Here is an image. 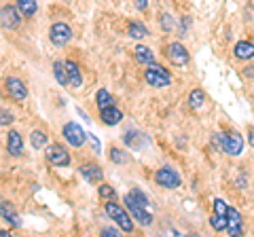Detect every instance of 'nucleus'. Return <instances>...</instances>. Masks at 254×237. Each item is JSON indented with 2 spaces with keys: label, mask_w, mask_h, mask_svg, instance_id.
<instances>
[{
  "label": "nucleus",
  "mask_w": 254,
  "mask_h": 237,
  "mask_svg": "<svg viewBox=\"0 0 254 237\" xmlns=\"http://www.w3.org/2000/svg\"><path fill=\"white\" fill-rule=\"evenodd\" d=\"M104 212L110 218H113V223L117 227H121L123 233H131L133 231V218H131V214H129V212H125L121 205H117L113 199H108L104 203Z\"/></svg>",
  "instance_id": "nucleus-2"
},
{
  "label": "nucleus",
  "mask_w": 254,
  "mask_h": 237,
  "mask_svg": "<svg viewBox=\"0 0 254 237\" xmlns=\"http://www.w3.org/2000/svg\"><path fill=\"white\" fill-rule=\"evenodd\" d=\"M100 118L104 125H110V127H113V125H119L123 121V113L117 106H108L104 110H100Z\"/></svg>",
  "instance_id": "nucleus-16"
},
{
  "label": "nucleus",
  "mask_w": 254,
  "mask_h": 237,
  "mask_svg": "<svg viewBox=\"0 0 254 237\" xmlns=\"http://www.w3.org/2000/svg\"><path fill=\"white\" fill-rule=\"evenodd\" d=\"M127 34L131 38H144V36H148V28L140 21H129L127 23Z\"/></svg>",
  "instance_id": "nucleus-22"
},
{
  "label": "nucleus",
  "mask_w": 254,
  "mask_h": 237,
  "mask_svg": "<svg viewBox=\"0 0 254 237\" xmlns=\"http://www.w3.org/2000/svg\"><path fill=\"white\" fill-rule=\"evenodd\" d=\"M95 104H98L100 110H104L108 106H115V100L108 89H98V93H95Z\"/></svg>",
  "instance_id": "nucleus-24"
},
{
  "label": "nucleus",
  "mask_w": 254,
  "mask_h": 237,
  "mask_svg": "<svg viewBox=\"0 0 254 237\" xmlns=\"http://www.w3.org/2000/svg\"><path fill=\"white\" fill-rule=\"evenodd\" d=\"M235 184H237V188H240V191H244V188H248V178H246L244 174H240V176H237V180H235Z\"/></svg>",
  "instance_id": "nucleus-31"
},
{
  "label": "nucleus",
  "mask_w": 254,
  "mask_h": 237,
  "mask_svg": "<svg viewBox=\"0 0 254 237\" xmlns=\"http://www.w3.org/2000/svg\"><path fill=\"white\" fill-rule=\"evenodd\" d=\"M119 231H121V227H119V229H102V235H104V237H117L119 235Z\"/></svg>",
  "instance_id": "nucleus-32"
},
{
  "label": "nucleus",
  "mask_w": 254,
  "mask_h": 237,
  "mask_svg": "<svg viewBox=\"0 0 254 237\" xmlns=\"http://www.w3.org/2000/svg\"><path fill=\"white\" fill-rule=\"evenodd\" d=\"M53 76H55V81H58L60 85H70L66 61H55V64H53Z\"/></svg>",
  "instance_id": "nucleus-23"
},
{
  "label": "nucleus",
  "mask_w": 254,
  "mask_h": 237,
  "mask_svg": "<svg viewBox=\"0 0 254 237\" xmlns=\"http://www.w3.org/2000/svg\"><path fill=\"white\" fill-rule=\"evenodd\" d=\"M6 151H9L11 157H21L23 155V140H21V133L11 129L9 136H6Z\"/></svg>",
  "instance_id": "nucleus-14"
},
{
  "label": "nucleus",
  "mask_w": 254,
  "mask_h": 237,
  "mask_svg": "<svg viewBox=\"0 0 254 237\" xmlns=\"http://www.w3.org/2000/svg\"><path fill=\"white\" fill-rule=\"evenodd\" d=\"M248 142H250V146L254 148V127H248Z\"/></svg>",
  "instance_id": "nucleus-34"
},
{
  "label": "nucleus",
  "mask_w": 254,
  "mask_h": 237,
  "mask_svg": "<svg viewBox=\"0 0 254 237\" xmlns=\"http://www.w3.org/2000/svg\"><path fill=\"white\" fill-rule=\"evenodd\" d=\"M89 142H91L93 151H95V153H98V155H100V153H102V151H100V140H98V138H95V136H93V133H89Z\"/></svg>",
  "instance_id": "nucleus-33"
},
{
  "label": "nucleus",
  "mask_w": 254,
  "mask_h": 237,
  "mask_svg": "<svg viewBox=\"0 0 254 237\" xmlns=\"http://www.w3.org/2000/svg\"><path fill=\"white\" fill-rule=\"evenodd\" d=\"M0 212H2V220L9 227H15V229H19L21 227V220H19V216H17V212H15L11 205H9V201H2L0 203Z\"/></svg>",
  "instance_id": "nucleus-17"
},
{
  "label": "nucleus",
  "mask_w": 254,
  "mask_h": 237,
  "mask_svg": "<svg viewBox=\"0 0 254 237\" xmlns=\"http://www.w3.org/2000/svg\"><path fill=\"white\" fill-rule=\"evenodd\" d=\"M47 142H49V140H47V133L43 129H34V131L30 133V144L34 146L36 151H43V148L49 146Z\"/></svg>",
  "instance_id": "nucleus-21"
},
{
  "label": "nucleus",
  "mask_w": 254,
  "mask_h": 237,
  "mask_svg": "<svg viewBox=\"0 0 254 237\" xmlns=\"http://www.w3.org/2000/svg\"><path fill=\"white\" fill-rule=\"evenodd\" d=\"M123 142H125L127 146H131V148H140V144H142V133H138V131H125Z\"/></svg>",
  "instance_id": "nucleus-26"
},
{
  "label": "nucleus",
  "mask_w": 254,
  "mask_h": 237,
  "mask_svg": "<svg viewBox=\"0 0 254 237\" xmlns=\"http://www.w3.org/2000/svg\"><path fill=\"white\" fill-rule=\"evenodd\" d=\"M4 85H6V91H9V96H11L15 102L28 100V87H26V83H23L21 78L9 76V78L4 81Z\"/></svg>",
  "instance_id": "nucleus-11"
},
{
  "label": "nucleus",
  "mask_w": 254,
  "mask_h": 237,
  "mask_svg": "<svg viewBox=\"0 0 254 237\" xmlns=\"http://www.w3.org/2000/svg\"><path fill=\"white\" fill-rule=\"evenodd\" d=\"M21 17H23V15H21V11L17 9V6L4 4L2 6V15H0V23H2L4 30H17Z\"/></svg>",
  "instance_id": "nucleus-10"
},
{
  "label": "nucleus",
  "mask_w": 254,
  "mask_h": 237,
  "mask_svg": "<svg viewBox=\"0 0 254 237\" xmlns=\"http://www.w3.org/2000/svg\"><path fill=\"white\" fill-rule=\"evenodd\" d=\"M233 55L237 59H252L254 58V43L250 41H240L235 45V49H233Z\"/></svg>",
  "instance_id": "nucleus-18"
},
{
  "label": "nucleus",
  "mask_w": 254,
  "mask_h": 237,
  "mask_svg": "<svg viewBox=\"0 0 254 237\" xmlns=\"http://www.w3.org/2000/svg\"><path fill=\"white\" fill-rule=\"evenodd\" d=\"M133 58H136V61H138V64H142V66H150L155 61L153 51H150L148 47H144V45L133 47Z\"/></svg>",
  "instance_id": "nucleus-19"
},
{
  "label": "nucleus",
  "mask_w": 254,
  "mask_h": 237,
  "mask_svg": "<svg viewBox=\"0 0 254 237\" xmlns=\"http://www.w3.org/2000/svg\"><path fill=\"white\" fill-rule=\"evenodd\" d=\"M45 157L47 161H49L51 165H58V168H68L70 165V155L64 146L60 144H49L45 148Z\"/></svg>",
  "instance_id": "nucleus-9"
},
{
  "label": "nucleus",
  "mask_w": 254,
  "mask_h": 237,
  "mask_svg": "<svg viewBox=\"0 0 254 237\" xmlns=\"http://www.w3.org/2000/svg\"><path fill=\"white\" fill-rule=\"evenodd\" d=\"M227 231L231 237H240L244 233V220H242V214L237 212L235 208L229 205V220H227Z\"/></svg>",
  "instance_id": "nucleus-13"
},
{
  "label": "nucleus",
  "mask_w": 254,
  "mask_h": 237,
  "mask_svg": "<svg viewBox=\"0 0 254 237\" xmlns=\"http://www.w3.org/2000/svg\"><path fill=\"white\" fill-rule=\"evenodd\" d=\"M203 100H205V96H203L201 89H193V91L189 93V104H190V108H201L203 106Z\"/></svg>",
  "instance_id": "nucleus-27"
},
{
  "label": "nucleus",
  "mask_w": 254,
  "mask_h": 237,
  "mask_svg": "<svg viewBox=\"0 0 254 237\" xmlns=\"http://www.w3.org/2000/svg\"><path fill=\"white\" fill-rule=\"evenodd\" d=\"M227 220H229V203L225 199H214V214L210 218V227L214 231H227Z\"/></svg>",
  "instance_id": "nucleus-5"
},
{
  "label": "nucleus",
  "mask_w": 254,
  "mask_h": 237,
  "mask_svg": "<svg viewBox=\"0 0 254 237\" xmlns=\"http://www.w3.org/2000/svg\"><path fill=\"white\" fill-rule=\"evenodd\" d=\"M165 53H168V58L174 66H187L189 64V51L185 49V45L182 43H170L168 49H165Z\"/></svg>",
  "instance_id": "nucleus-12"
},
{
  "label": "nucleus",
  "mask_w": 254,
  "mask_h": 237,
  "mask_svg": "<svg viewBox=\"0 0 254 237\" xmlns=\"http://www.w3.org/2000/svg\"><path fill=\"white\" fill-rule=\"evenodd\" d=\"M218 142H220V151L225 155L237 157L244 151V136L237 131H222L218 133Z\"/></svg>",
  "instance_id": "nucleus-3"
},
{
  "label": "nucleus",
  "mask_w": 254,
  "mask_h": 237,
  "mask_svg": "<svg viewBox=\"0 0 254 237\" xmlns=\"http://www.w3.org/2000/svg\"><path fill=\"white\" fill-rule=\"evenodd\" d=\"M72 38V30H70L68 23L64 21H55L53 26L49 28V41L55 45V47H66Z\"/></svg>",
  "instance_id": "nucleus-8"
},
{
  "label": "nucleus",
  "mask_w": 254,
  "mask_h": 237,
  "mask_svg": "<svg viewBox=\"0 0 254 237\" xmlns=\"http://www.w3.org/2000/svg\"><path fill=\"white\" fill-rule=\"evenodd\" d=\"M17 9L21 11L23 17H32L36 13V0H17Z\"/></svg>",
  "instance_id": "nucleus-25"
},
{
  "label": "nucleus",
  "mask_w": 254,
  "mask_h": 237,
  "mask_svg": "<svg viewBox=\"0 0 254 237\" xmlns=\"http://www.w3.org/2000/svg\"><path fill=\"white\" fill-rule=\"evenodd\" d=\"M0 123H2V127H6V125L13 123V115L6 108H2V118H0Z\"/></svg>",
  "instance_id": "nucleus-30"
},
{
  "label": "nucleus",
  "mask_w": 254,
  "mask_h": 237,
  "mask_svg": "<svg viewBox=\"0 0 254 237\" xmlns=\"http://www.w3.org/2000/svg\"><path fill=\"white\" fill-rule=\"evenodd\" d=\"M125 205L127 212L131 214V218L136 220L142 227H150L153 225V212H150V201L146 199V195L140 191V188H131L129 193L125 195Z\"/></svg>",
  "instance_id": "nucleus-1"
},
{
  "label": "nucleus",
  "mask_w": 254,
  "mask_h": 237,
  "mask_svg": "<svg viewBox=\"0 0 254 237\" xmlns=\"http://www.w3.org/2000/svg\"><path fill=\"white\" fill-rule=\"evenodd\" d=\"M66 70H68V81H70V87H81L83 85V76H81V70L74 61H66Z\"/></svg>",
  "instance_id": "nucleus-20"
},
{
  "label": "nucleus",
  "mask_w": 254,
  "mask_h": 237,
  "mask_svg": "<svg viewBox=\"0 0 254 237\" xmlns=\"http://www.w3.org/2000/svg\"><path fill=\"white\" fill-rule=\"evenodd\" d=\"M62 136H64V140H66L70 146H74V148H81V146L85 144V140L89 138V136H87V133L83 131L81 125H78V123H72V121L64 125Z\"/></svg>",
  "instance_id": "nucleus-7"
},
{
  "label": "nucleus",
  "mask_w": 254,
  "mask_h": 237,
  "mask_svg": "<svg viewBox=\"0 0 254 237\" xmlns=\"http://www.w3.org/2000/svg\"><path fill=\"white\" fill-rule=\"evenodd\" d=\"M78 172L85 176L87 182H102V180H104V172L95 163H83L81 168H78Z\"/></svg>",
  "instance_id": "nucleus-15"
},
{
  "label": "nucleus",
  "mask_w": 254,
  "mask_h": 237,
  "mask_svg": "<svg viewBox=\"0 0 254 237\" xmlns=\"http://www.w3.org/2000/svg\"><path fill=\"white\" fill-rule=\"evenodd\" d=\"M136 4H138V9H140V11H144L146 6H148V0H136Z\"/></svg>",
  "instance_id": "nucleus-35"
},
{
  "label": "nucleus",
  "mask_w": 254,
  "mask_h": 237,
  "mask_svg": "<svg viewBox=\"0 0 254 237\" xmlns=\"http://www.w3.org/2000/svg\"><path fill=\"white\" fill-rule=\"evenodd\" d=\"M144 81L150 87H170L172 85V74H170L168 68H163V66H159L157 61H153L144 72Z\"/></svg>",
  "instance_id": "nucleus-4"
},
{
  "label": "nucleus",
  "mask_w": 254,
  "mask_h": 237,
  "mask_svg": "<svg viewBox=\"0 0 254 237\" xmlns=\"http://www.w3.org/2000/svg\"><path fill=\"white\" fill-rule=\"evenodd\" d=\"M108 157H110V161H113L115 165H125V163H127V155L121 151V148H117V146L110 148Z\"/></svg>",
  "instance_id": "nucleus-28"
},
{
  "label": "nucleus",
  "mask_w": 254,
  "mask_h": 237,
  "mask_svg": "<svg viewBox=\"0 0 254 237\" xmlns=\"http://www.w3.org/2000/svg\"><path fill=\"white\" fill-rule=\"evenodd\" d=\"M98 195H100V199H104V201H108V199H115V188L110 186V184H100V188H98Z\"/></svg>",
  "instance_id": "nucleus-29"
},
{
  "label": "nucleus",
  "mask_w": 254,
  "mask_h": 237,
  "mask_svg": "<svg viewBox=\"0 0 254 237\" xmlns=\"http://www.w3.org/2000/svg\"><path fill=\"white\" fill-rule=\"evenodd\" d=\"M155 182L159 186H163V188H178L182 184V178H180V174L170 168V165H163V168H159L155 172Z\"/></svg>",
  "instance_id": "nucleus-6"
}]
</instances>
